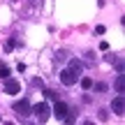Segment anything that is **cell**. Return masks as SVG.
I'll return each mask as SVG.
<instances>
[{
	"mask_svg": "<svg viewBox=\"0 0 125 125\" xmlns=\"http://www.w3.org/2000/svg\"><path fill=\"white\" fill-rule=\"evenodd\" d=\"M114 88H116V93H123V88H125V76H123V72H118V76H116V83H114Z\"/></svg>",
	"mask_w": 125,
	"mask_h": 125,
	"instance_id": "obj_8",
	"label": "cell"
},
{
	"mask_svg": "<svg viewBox=\"0 0 125 125\" xmlns=\"http://www.w3.org/2000/svg\"><path fill=\"white\" fill-rule=\"evenodd\" d=\"M14 114H16V116H21V118H26L28 114H30V102H28V100H21V102H14Z\"/></svg>",
	"mask_w": 125,
	"mask_h": 125,
	"instance_id": "obj_2",
	"label": "cell"
},
{
	"mask_svg": "<svg viewBox=\"0 0 125 125\" xmlns=\"http://www.w3.org/2000/svg\"><path fill=\"white\" fill-rule=\"evenodd\" d=\"M76 79H79V76H76L74 72L70 70V67L60 72V81H62V86H74V83H76Z\"/></svg>",
	"mask_w": 125,
	"mask_h": 125,
	"instance_id": "obj_4",
	"label": "cell"
},
{
	"mask_svg": "<svg viewBox=\"0 0 125 125\" xmlns=\"http://www.w3.org/2000/svg\"><path fill=\"white\" fill-rule=\"evenodd\" d=\"M81 88L90 90V88H93V79H90V76H83V79H81Z\"/></svg>",
	"mask_w": 125,
	"mask_h": 125,
	"instance_id": "obj_11",
	"label": "cell"
},
{
	"mask_svg": "<svg viewBox=\"0 0 125 125\" xmlns=\"http://www.w3.org/2000/svg\"><path fill=\"white\" fill-rule=\"evenodd\" d=\"M74 121H76V111H74V109H70L67 116L62 118V123H65V125H74Z\"/></svg>",
	"mask_w": 125,
	"mask_h": 125,
	"instance_id": "obj_9",
	"label": "cell"
},
{
	"mask_svg": "<svg viewBox=\"0 0 125 125\" xmlns=\"http://www.w3.org/2000/svg\"><path fill=\"white\" fill-rule=\"evenodd\" d=\"M5 125H14V123H5Z\"/></svg>",
	"mask_w": 125,
	"mask_h": 125,
	"instance_id": "obj_19",
	"label": "cell"
},
{
	"mask_svg": "<svg viewBox=\"0 0 125 125\" xmlns=\"http://www.w3.org/2000/svg\"><path fill=\"white\" fill-rule=\"evenodd\" d=\"M9 76V67L7 65H0V79H7Z\"/></svg>",
	"mask_w": 125,
	"mask_h": 125,
	"instance_id": "obj_12",
	"label": "cell"
},
{
	"mask_svg": "<svg viewBox=\"0 0 125 125\" xmlns=\"http://www.w3.org/2000/svg\"><path fill=\"white\" fill-rule=\"evenodd\" d=\"M65 58H67L65 51H56V60H65Z\"/></svg>",
	"mask_w": 125,
	"mask_h": 125,
	"instance_id": "obj_15",
	"label": "cell"
},
{
	"mask_svg": "<svg viewBox=\"0 0 125 125\" xmlns=\"http://www.w3.org/2000/svg\"><path fill=\"white\" fill-rule=\"evenodd\" d=\"M107 88H109V86L102 83V81H100V83H95V90H97V93H107Z\"/></svg>",
	"mask_w": 125,
	"mask_h": 125,
	"instance_id": "obj_13",
	"label": "cell"
},
{
	"mask_svg": "<svg viewBox=\"0 0 125 125\" xmlns=\"http://www.w3.org/2000/svg\"><path fill=\"white\" fill-rule=\"evenodd\" d=\"M67 111H70V107H67L65 102H60V100H56V104H53V116L58 118V121H62V118L67 116Z\"/></svg>",
	"mask_w": 125,
	"mask_h": 125,
	"instance_id": "obj_5",
	"label": "cell"
},
{
	"mask_svg": "<svg viewBox=\"0 0 125 125\" xmlns=\"http://www.w3.org/2000/svg\"><path fill=\"white\" fill-rule=\"evenodd\" d=\"M70 70L74 72L76 76H81V72H83V62L76 60V58H72V60H70Z\"/></svg>",
	"mask_w": 125,
	"mask_h": 125,
	"instance_id": "obj_7",
	"label": "cell"
},
{
	"mask_svg": "<svg viewBox=\"0 0 125 125\" xmlns=\"http://www.w3.org/2000/svg\"><path fill=\"white\" fill-rule=\"evenodd\" d=\"M111 111L116 114V116H123V114H125V100H123V93H118L116 97H114V102H111Z\"/></svg>",
	"mask_w": 125,
	"mask_h": 125,
	"instance_id": "obj_3",
	"label": "cell"
},
{
	"mask_svg": "<svg viewBox=\"0 0 125 125\" xmlns=\"http://www.w3.org/2000/svg\"><path fill=\"white\" fill-rule=\"evenodd\" d=\"M14 46H16V40H7V44H5V49H7V51H12Z\"/></svg>",
	"mask_w": 125,
	"mask_h": 125,
	"instance_id": "obj_14",
	"label": "cell"
},
{
	"mask_svg": "<svg viewBox=\"0 0 125 125\" xmlns=\"http://www.w3.org/2000/svg\"><path fill=\"white\" fill-rule=\"evenodd\" d=\"M44 97H46V100H53V102H56V100H58V93H56L53 88H44Z\"/></svg>",
	"mask_w": 125,
	"mask_h": 125,
	"instance_id": "obj_10",
	"label": "cell"
},
{
	"mask_svg": "<svg viewBox=\"0 0 125 125\" xmlns=\"http://www.w3.org/2000/svg\"><path fill=\"white\" fill-rule=\"evenodd\" d=\"M19 90H21V83H19L16 79H9L7 76V79H5V93L7 95H16Z\"/></svg>",
	"mask_w": 125,
	"mask_h": 125,
	"instance_id": "obj_6",
	"label": "cell"
},
{
	"mask_svg": "<svg viewBox=\"0 0 125 125\" xmlns=\"http://www.w3.org/2000/svg\"><path fill=\"white\" fill-rule=\"evenodd\" d=\"M116 70H118V72H123V60H121V58L116 60Z\"/></svg>",
	"mask_w": 125,
	"mask_h": 125,
	"instance_id": "obj_17",
	"label": "cell"
},
{
	"mask_svg": "<svg viewBox=\"0 0 125 125\" xmlns=\"http://www.w3.org/2000/svg\"><path fill=\"white\" fill-rule=\"evenodd\" d=\"M30 114H35V118L40 123H46L49 116H51V109H49L46 102H40V104H32V107H30Z\"/></svg>",
	"mask_w": 125,
	"mask_h": 125,
	"instance_id": "obj_1",
	"label": "cell"
},
{
	"mask_svg": "<svg viewBox=\"0 0 125 125\" xmlns=\"http://www.w3.org/2000/svg\"><path fill=\"white\" fill-rule=\"evenodd\" d=\"M83 125H95V123H93V121H86V123H83Z\"/></svg>",
	"mask_w": 125,
	"mask_h": 125,
	"instance_id": "obj_18",
	"label": "cell"
},
{
	"mask_svg": "<svg viewBox=\"0 0 125 125\" xmlns=\"http://www.w3.org/2000/svg\"><path fill=\"white\" fill-rule=\"evenodd\" d=\"M107 118H109V114L104 111V109H100V121H107Z\"/></svg>",
	"mask_w": 125,
	"mask_h": 125,
	"instance_id": "obj_16",
	"label": "cell"
}]
</instances>
